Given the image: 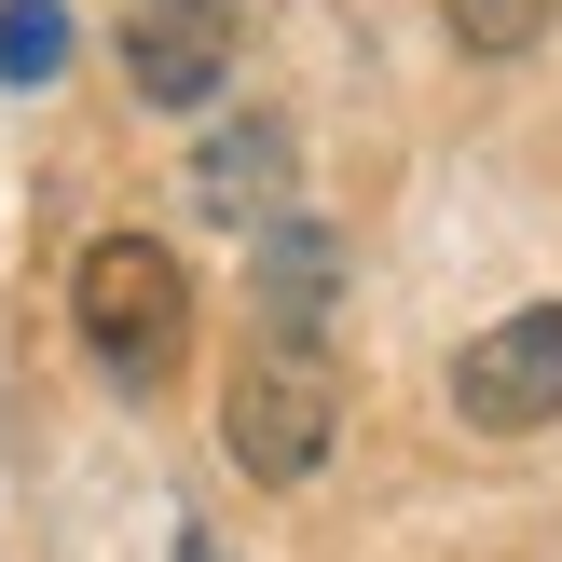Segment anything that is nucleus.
<instances>
[{"instance_id":"4","label":"nucleus","mask_w":562,"mask_h":562,"mask_svg":"<svg viewBox=\"0 0 562 562\" xmlns=\"http://www.w3.org/2000/svg\"><path fill=\"white\" fill-rule=\"evenodd\" d=\"M124 82L137 110H206L220 69H234V0H124Z\"/></svg>"},{"instance_id":"5","label":"nucleus","mask_w":562,"mask_h":562,"mask_svg":"<svg viewBox=\"0 0 562 562\" xmlns=\"http://www.w3.org/2000/svg\"><path fill=\"white\" fill-rule=\"evenodd\" d=\"M289 179H302V151H289L274 110H234V124L192 151V206L234 220V234H274V220H289Z\"/></svg>"},{"instance_id":"2","label":"nucleus","mask_w":562,"mask_h":562,"mask_svg":"<svg viewBox=\"0 0 562 562\" xmlns=\"http://www.w3.org/2000/svg\"><path fill=\"white\" fill-rule=\"evenodd\" d=\"M69 316H82V344H97V371L165 384L179 344H192V274H179V247H151V234H97L82 274H69Z\"/></svg>"},{"instance_id":"1","label":"nucleus","mask_w":562,"mask_h":562,"mask_svg":"<svg viewBox=\"0 0 562 562\" xmlns=\"http://www.w3.org/2000/svg\"><path fill=\"white\" fill-rule=\"evenodd\" d=\"M329 426H344L329 344H274V329H261V344L234 357V384H220V453H234L261 494H289V481L329 467Z\"/></svg>"},{"instance_id":"6","label":"nucleus","mask_w":562,"mask_h":562,"mask_svg":"<svg viewBox=\"0 0 562 562\" xmlns=\"http://www.w3.org/2000/svg\"><path fill=\"white\" fill-rule=\"evenodd\" d=\"M329 289H344V247H329L316 220H274V234H261V274H247L261 329H274V344H329Z\"/></svg>"},{"instance_id":"7","label":"nucleus","mask_w":562,"mask_h":562,"mask_svg":"<svg viewBox=\"0 0 562 562\" xmlns=\"http://www.w3.org/2000/svg\"><path fill=\"white\" fill-rule=\"evenodd\" d=\"M69 69V0H0V82H55Z\"/></svg>"},{"instance_id":"3","label":"nucleus","mask_w":562,"mask_h":562,"mask_svg":"<svg viewBox=\"0 0 562 562\" xmlns=\"http://www.w3.org/2000/svg\"><path fill=\"white\" fill-rule=\"evenodd\" d=\"M453 412H467L481 439L562 426V302H521V316H494L481 344L453 357Z\"/></svg>"},{"instance_id":"8","label":"nucleus","mask_w":562,"mask_h":562,"mask_svg":"<svg viewBox=\"0 0 562 562\" xmlns=\"http://www.w3.org/2000/svg\"><path fill=\"white\" fill-rule=\"evenodd\" d=\"M439 14H453V42H467V55H521V42L562 14V0H439Z\"/></svg>"}]
</instances>
